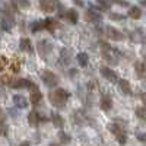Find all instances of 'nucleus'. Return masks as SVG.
<instances>
[{
  "label": "nucleus",
  "mask_w": 146,
  "mask_h": 146,
  "mask_svg": "<svg viewBox=\"0 0 146 146\" xmlns=\"http://www.w3.org/2000/svg\"><path fill=\"white\" fill-rule=\"evenodd\" d=\"M69 98H70V92L66 91L64 88H56V89L50 91V94H48L50 102L57 108H63Z\"/></svg>",
  "instance_id": "obj_1"
},
{
  "label": "nucleus",
  "mask_w": 146,
  "mask_h": 146,
  "mask_svg": "<svg viewBox=\"0 0 146 146\" xmlns=\"http://www.w3.org/2000/svg\"><path fill=\"white\" fill-rule=\"evenodd\" d=\"M108 130L111 131V135L117 139V142H118L121 146L126 145V142H127V135H126L124 129L121 127L120 124H117V123H110V124H108Z\"/></svg>",
  "instance_id": "obj_2"
},
{
  "label": "nucleus",
  "mask_w": 146,
  "mask_h": 146,
  "mask_svg": "<svg viewBox=\"0 0 146 146\" xmlns=\"http://www.w3.org/2000/svg\"><path fill=\"white\" fill-rule=\"evenodd\" d=\"M41 80L47 88H57L58 86V76L51 70H44L41 73Z\"/></svg>",
  "instance_id": "obj_3"
},
{
  "label": "nucleus",
  "mask_w": 146,
  "mask_h": 146,
  "mask_svg": "<svg viewBox=\"0 0 146 146\" xmlns=\"http://www.w3.org/2000/svg\"><path fill=\"white\" fill-rule=\"evenodd\" d=\"M10 88L12 89H31V91H34L38 86H36L32 80H29L27 78H19V79H15L13 82H12Z\"/></svg>",
  "instance_id": "obj_4"
},
{
  "label": "nucleus",
  "mask_w": 146,
  "mask_h": 146,
  "mask_svg": "<svg viewBox=\"0 0 146 146\" xmlns=\"http://www.w3.org/2000/svg\"><path fill=\"white\" fill-rule=\"evenodd\" d=\"M104 32H105V35L108 36V38L113 40V41H123V40H124V34L121 32L120 29L114 28V27L107 25V27L104 28Z\"/></svg>",
  "instance_id": "obj_5"
},
{
  "label": "nucleus",
  "mask_w": 146,
  "mask_h": 146,
  "mask_svg": "<svg viewBox=\"0 0 146 146\" xmlns=\"http://www.w3.org/2000/svg\"><path fill=\"white\" fill-rule=\"evenodd\" d=\"M100 73H101V76H102L104 79H107L108 82H111V83H118V82H120L118 75H117L113 69H110V67H107V66H102V67L100 69Z\"/></svg>",
  "instance_id": "obj_6"
},
{
  "label": "nucleus",
  "mask_w": 146,
  "mask_h": 146,
  "mask_svg": "<svg viewBox=\"0 0 146 146\" xmlns=\"http://www.w3.org/2000/svg\"><path fill=\"white\" fill-rule=\"evenodd\" d=\"M41 121H47V118L41 117V114L36 111V110H32V111L28 114V123L31 127H38Z\"/></svg>",
  "instance_id": "obj_7"
},
{
  "label": "nucleus",
  "mask_w": 146,
  "mask_h": 146,
  "mask_svg": "<svg viewBox=\"0 0 146 146\" xmlns=\"http://www.w3.org/2000/svg\"><path fill=\"white\" fill-rule=\"evenodd\" d=\"M56 6H57V3L54 0H40V9L42 12H45V13H53L56 10Z\"/></svg>",
  "instance_id": "obj_8"
},
{
  "label": "nucleus",
  "mask_w": 146,
  "mask_h": 146,
  "mask_svg": "<svg viewBox=\"0 0 146 146\" xmlns=\"http://www.w3.org/2000/svg\"><path fill=\"white\" fill-rule=\"evenodd\" d=\"M100 107H101L102 111H105V113L111 111V108H113V98H111L110 95H101Z\"/></svg>",
  "instance_id": "obj_9"
},
{
  "label": "nucleus",
  "mask_w": 146,
  "mask_h": 146,
  "mask_svg": "<svg viewBox=\"0 0 146 146\" xmlns=\"http://www.w3.org/2000/svg\"><path fill=\"white\" fill-rule=\"evenodd\" d=\"M36 48H38L41 56H45L53 50V44L50 41H47V40H42V41H40L38 44H36Z\"/></svg>",
  "instance_id": "obj_10"
},
{
  "label": "nucleus",
  "mask_w": 146,
  "mask_h": 146,
  "mask_svg": "<svg viewBox=\"0 0 146 146\" xmlns=\"http://www.w3.org/2000/svg\"><path fill=\"white\" fill-rule=\"evenodd\" d=\"M41 101H42V94H41V91L36 88V89H34V91H31V95H29V102L34 105V107H38L40 104H41Z\"/></svg>",
  "instance_id": "obj_11"
},
{
  "label": "nucleus",
  "mask_w": 146,
  "mask_h": 146,
  "mask_svg": "<svg viewBox=\"0 0 146 146\" xmlns=\"http://www.w3.org/2000/svg\"><path fill=\"white\" fill-rule=\"evenodd\" d=\"M85 19H86L88 22H95V23H98L100 21H102V16H101L96 10L89 9V10H86V13H85Z\"/></svg>",
  "instance_id": "obj_12"
},
{
  "label": "nucleus",
  "mask_w": 146,
  "mask_h": 146,
  "mask_svg": "<svg viewBox=\"0 0 146 146\" xmlns=\"http://www.w3.org/2000/svg\"><path fill=\"white\" fill-rule=\"evenodd\" d=\"M64 19L69 21L72 25H76L78 21H79V13L76 12V9H67L66 15H64Z\"/></svg>",
  "instance_id": "obj_13"
},
{
  "label": "nucleus",
  "mask_w": 146,
  "mask_h": 146,
  "mask_svg": "<svg viewBox=\"0 0 146 146\" xmlns=\"http://www.w3.org/2000/svg\"><path fill=\"white\" fill-rule=\"evenodd\" d=\"M13 102H15V105H16L18 108H21V110H25V108L29 105L28 100H27L23 95H21V94L13 95Z\"/></svg>",
  "instance_id": "obj_14"
},
{
  "label": "nucleus",
  "mask_w": 146,
  "mask_h": 146,
  "mask_svg": "<svg viewBox=\"0 0 146 146\" xmlns=\"http://www.w3.org/2000/svg\"><path fill=\"white\" fill-rule=\"evenodd\" d=\"M19 48H21V51H23V53H32L34 51L32 42L28 38H21L19 40Z\"/></svg>",
  "instance_id": "obj_15"
},
{
  "label": "nucleus",
  "mask_w": 146,
  "mask_h": 146,
  "mask_svg": "<svg viewBox=\"0 0 146 146\" xmlns=\"http://www.w3.org/2000/svg\"><path fill=\"white\" fill-rule=\"evenodd\" d=\"M127 16H129L130 19H133V21L140 19V16H142V9H140L139 6H130V9H129V12H127Z\"/></svg>",
  "instance_id": "obj_16"
},
{
  "label": "nucleus",
  "mask_w": 146,
  "mask_h": 146,
  "mask_svg": "<svg viewBox=\"0 0 146 146\" xmlns=\"http://www.w3.org/2000/svg\"><path fill=\"white\" fill-rule=\"evenodd\" d=\"M51 121H53L54 127H57V129H60V130L64 127V118L60 115V114H57V113H53V114H51Z\"/></svg>",
  "instance_id": "obj_17"
},
{
  "label": "nucleus",
  "mask_w": 146,
  "mask_h": 146,
  "mask_svg": "<svg viewBox=\"0 0 146 146\" xmlns=\"http://www.w3.org/2000/svg\"><path fill=\"white\" fill-rule=\"evenodd\" d=\"M118 88H120V91L123 92L124 95H131V94H133V92H131L130 83H129V80H126V79H120V82H118Z\"/></svg>",
  "instance_id": "obj_18"
},
{
  "label": "nucleus",
  "mask_w": 146,
  "mask_h": 146,
  "mask_svg": "<svg viewBox=\"0 0 146 146\" xmlns=\"http://www.w3.org/2000/svg\"><path fill=\"white\" fill-rule=\"evenodd\" d=\"M42 29H45L44 21H34L31 25H29V31H31L32 34H36V32H40V31H42Z\"/></svg>",
  "instance_id": "obj_19"
},
{
  "label": "nucleus",
  "mask_w": 146,
  "mask_h": 146,
  "mask_svg": "<svg viewBox=\"0 0 146 146\" xmlns=\"http://www.w3.org/2000/svg\"><path fill=\"white\" fill-rule=\"evenodd\" d=\"M135 72H136V75L139 78H143L146 75V64L143 62H140V60L135 62Z\"/></svg>",
  "instance_id": "obj_20"
},
{
  "label": "nucleus",
  "mask_w": 146,
  "mask_h": 146,
  "mask_svg": "<svg viewBox=\"0 0 146 146\" xmlns=\"http://www.w3.org/2000/svg\"><path fill=\"white\" fill-rule=\"evenodd\" d=\"M76 60L80 67H88V64H89V56L86 53H79L76 56Z\"/></svg>",
  "instance_id": "obj_21"
},
{
  "label": "nucleus",
  "mask_w": 146,
  "mask_h": 146,
  "mask_svg": "<svg viewBox=\"0 0 146 146\" xmlns=\"http://www.w3.org/2000/svg\"><path fill=\"white\" fill-rule=\"evenodd\" d=\"M13 27H15V23H13V22L7 21L6 18H2V29H3L5 32H10Z\"/></svg>",
  "instance_id": "obj_22"
},
{
  "label": "nucleus",
  "mask_w": 146,
  "mask_h": 146,
  "mask_svg": "<svg viewBox=\"0 0 146 146\" xmlns=\"http://www.w3.org/2000/svg\"><path fill=\"white\" fill-rule=\"evenodd\" d=\"M44 23H45V29H47V31H50V32H53L54 28H56V25H57V22H56L54 19H51V18L44 19Z\"/></svg>",
  "instance_id": "obj_23"
},
{
  "label": "nucleus",
  "mask_w": 146,
  "mask_h": 146,
  "mask_svg": "<svg viewBox=\"0 0 146 146\" xmlns=\"http://www.w3.org/2000/svg\"><path fill=\"white\" fill-rule=\"evenodd\" d=\"M135 114H136V117H137L139 120L145 121V120H146V108H145V107H137V108L135 110Z\"/></svg>",
  "instance_id": "obj_24"
},
{
  "label": "nucleus",
  "mask_w": 146,
  "mask_h": 146,
  "mask_svg": "<svg viewBox=\"0 0 146 146\" xmlns=\"http://www.w3.org/2000/svg\"><path fill=\"white\" fill-rule=\"evenodd\" d=\"M58 139H60V142H62V143H70V140H72V137L69 135H66L63 130L58 131Z\"/></svg>",
  "instance_id": "obj_25"
},
{
  "label": "nucleus",
  "mask_w": 146,
  "mask_h": 146,
  "mask_svg": "<svg viewBox=\"0 0 146 146\" xmlns=\"http://www.w3.org/2000/svg\"><path fill=\"white\" fill-rule=\"evenodd\" d=\"M96 3H98V6H101V9L105 12L110 9V6H111V2L110 0H96Z\"/></svg>",
  "instance_id": "obj_26"
},
{
  "label": "nucleus",
  "mask_w": 146,
  "mask_h": 146,
  "mask_svg": "<svg viewBox=\"0 0 146 146\" xmlns=\"http://www.w3.org/2000/svg\"><path fill=\"white\" fill-rule=\"evenodd\" d=\"M67 53H69V50L63 48V50H62V56H60V58H62V62H63L64 64H69V63H70V57H69V56H66Z\"/></svg>",
  "instance_id": "obj_27"
},
{
  "label": "nucleus",
  "mask_w": 146,
  "mask_h": 146,
  "mask_svg": "<svg viewBox=\"0 0 146 146\" xmlns=\"http://www.w3.org/2000/svg\"><path fill=\"white\" fill-rule=\"evenodd\" d=\"M108 16H110V19H111V21H118V22L126 19V16H124V15H121V13H110Z\"/></svg>",
  "instance_id": "obj_28"
},
{
  "label": "nucleus",
  "mask_w": 146,
  "mask_h": 146,
  "mask_svg": "<svg viewBox=\"0 0 146 146\" xmlns=\"http://www.w3.org/2000/svg\"><path fill=\"white\" fill-rule=\"evenodd\" d=\"M13 80H15V79L12 78V76H9V75H3V76H2V83H3V85H9V86H10Z\"/></svg>",
  "instance_id": "obj_29"
},
{
  "label": "nucleus",
  "mask_w": 146,
  "mask_h": 146,
  "mask_svg": "<svg viewBox=\"0 0 146 146\" xmlns=\"http://www.w3.org/2000/svg\"><path fill=\"white\" fill-rule=\"evenodd\" d=\"M111 5H118V6H123V7H129V2L126 0H110Z\"/></svg>",
  "instance_id": "obj_30"
},
{
  "label": "nucleus",
  "mask_w": 146,
  "mask_h": 146,
  "mask_svg": "<svg viewBox=\"0 0 146 146\" xmlns=\"http://www.w3.org/2000/svg\"><path fill=\"white\" fill-rule=\"evenodd\" d=\"M9 67H10V72H13V73H18V72L21 70V67H19V63H18V62H13V63L10 62V66H9Z\"/></svg>",
  "instance_id": "obj_31"
},
{
  "label": "nucleus",
  "mask_w": 146,
  "mask_h": 146,
  "mask_svg": "<svg viewBox=\"0 0 146 146\" xmlns=\"http://www.w3.org/2000/svg\"><path fill=\"white\" fill-rule=\"evenodd\" d=\"M19 2V5L23 7V9H28L29 6H31V3H29V0H18Z\"/></svg>",
  "instance_id": "obj_32"
},
{
  "label": "nucleus",
  "mask_w": 146,
  "mask_h": 146,
  "mask_svg": "<svg viewBox=\"0 0 146 146\" xmlns=\"http://www.w3.org/2000/svg\"><path fill=\"white\" fill-rule=\"evenodd\" d=\"M72 2L75 3L78 7H83V6H85V2H83V0H72Z\"/></svg>",
  "instance_id": "obj_33"
},
{
  "label": "nucleus",
  "mask_w": 146,
  "mask_h": 146,
  "mask_svg": "<svg viewBox=\"0 0 146 146\" xmlns=\"http://www.w3.org/2000/svg\"><path fill=\"white\" fill-rule=\"evenodd\" d=\"M137 139L139 140H142V142H146V135H145V133H137Z\"/></svg>",
  "instance_id": "obj_34"
},
{
  "label": "nucleus",
  "mask_w": 146,
  "mask_h": 146,
  "mask_svg": "<svg viewBox=\"0 0 146 146\" xmlns=\"http://www.w3.org/2000/svg\"><path fill=\"white\" fill-rule=\"evenodd\" d=\"M6 64H7V58L3 56L2 57V67H0V69H6Z\"/></svg>",
  "instance_id": "obj_35"
},
{
  "label": "nucleus",
  "mask_w": 146,
  "mask_h": 146,
  "mask_svg": "<svg viewBox=\"0 0 146 146\" xmlns=\"http://www.w3.org/2000/svg\"><path fill=\"white\" fill-rule=\"evenodd\" d=\"M140 98H142L143 104H146V92H142V94H140Z\"/></svg>",
  "instance_id": "obj_36"
},
{
  "label": "nucleus",
  "mask_w": 146,
  "mask_h": 146,
  "mask_svg": "<svg viewBox=\"0 0 146 146\" xmlns=\"http://www.w3.org/2000/svg\"><path fill=\"white\" fill-rule=\"evenodd\" d=\"M19 146H31V143H29L28 140H25V142H22V143H21Z\"/></svg>",
  "instance_id": "obj_37"
},
{
  "label": "nucleus",
  "mask_w": 146,
  "mask_h": 146,
  "mask_svg": "<svg viewBox=\"0 0 146 146\" xmlns=\"http://www.w3.org/2000/svg\"><path fill=\"white\" fill-rule=\"evenodd\" d=\"M48 146H60V145H58V143H50Z\"/></svg>",
  "instance_id": "obj_38"
}]
</instances>
